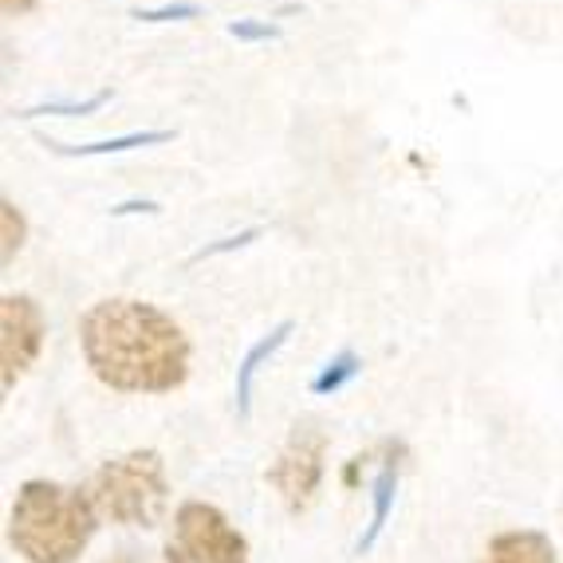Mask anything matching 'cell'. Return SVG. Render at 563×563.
<instances>
[{
  "instance_id": "18",
  "label": "cell",
  "mask_w": 563,
  "mask_h": 563,
  "mask_svg": "<svg viewBox=\"0 0 563 563\" xmlns=\"http://www.w3.org/2000/svg\"><path fill=\"white\" fill-rule=\"evenodd\" d=\"M36 9V0H4V12L9 16H24V12H32Z\"/></svg>"
},
{
  "instance_id": "16",
  "label": "cell",
  "mask_w": 563,
  "mask_h": 563,
  "mask_svg": "<svg viewBox=\"0 0 563 563\" xmlns=\"http://www.w3.org/2000/svg\"><path fill=\"white\" fill-rule=\"evenodd\" d=\"M261 236V229H244V233H236V236H225L221 244H209V249H201L194 261H206V256H217V253H229V249H241V244H249V241H256Z\"/></svg>"
},
{
  "instance_id": "8",
  "label": "cell",
  "mask_w": 563,
  "mask_h": 563,
  "mask_svg": "<svg viewBox=\"0 0 563 563\" xmlns=\"http://www.w3.org/2000/svg\"><path fill=\"white\" fill-rule=\"evenodd\" d=\"M291 328H296V323L284 320L280 328L268 331L261 343H253V347H249V355L241 358V366H236V413H241V418H249V413H253V383H256V375H261L264 363H268V358H273L276 351L288 343Z\"/></svg>"
},
{
  "instance_id": "7",
  "label": "cell",
  "mask_w": 563,
  "mask_h": 563,
  "mask_svg": "<svg viewBox=\"0 0 563 563\" xmlns=\"http://www.w3.org/2000/svg\"><path fill=\"white\" fill-rule=\"evenodd\" d=\"M481 563H560L555 544L544 532H500L488 540Z\"/></svg>"
},
{
  "instance_id": "11",
  "label": "cell",
  "mask_w": 563,
  "mask_h": 563,
  "mask_svg": "<svg viewBox=\"0 0 563 563\" xmlns=\"http://www.w3.org/2000/svg\"><path fill=\"white\" fill-rule=\"evenodd\" d=\"M358 371H363V363H358L355 351H339V355L331 358L328 366H323V375L311 383V390H316V395H335L339 386H347L351 378L358 375Z\"/></svg>"
},
{
  "instance_id": "15",
  "label": "cell",
  "mask_w": 563,
  "mask_h": 563,
  "mask_svg": "<svg viewBox=\"0 0 563 563\" xmlns=\"http://www.w3.org/2000/svg\"><path fill=\"white\" fill-rule=\"evenodd\" d=\"M20 244H24V217L12 201H4V264L12 261V253H20Z\"/></svg>"
},
{
  "instance_id": "5",
  "label": "cell",
  "mask_w": 563,
  "mask_h": 563,
  "mask_svg": "<svg viewBox=\"0 0 563 563\" xmlns=\"http://www.w3.org/2000/svg\"><path fill=\"white\" fill-rule=\"evenodd\" d=\"M323 457H328V433L316 422H300L284 442L280 457L268 470V485L280 493L288 512H308L323 485Z\"/></svg>"
},
{
  "instance_id": "13",
  "label": "cell",
  "mask_w": 563,
  "mask_h": 563,
  "mask_svg": "<svg viewBox=\"0 0 563 563\" xmlns=\"http://www.w3.org/2000/svg\"><path fill=\"white\" fill-rule=\"evenodd\" d=\"M134 20L142 24H169V20H198L201 16V4L194 0H174V4H158V9H131Z\"/></svg>"
},
{
  "instance_id": "19",
  "label": "cell",
  "mask_w": 563,
  "mask_h": 563,
  "mask_svg": "<svg viewBox=\"0 0 563 563\" xmlns=\"http://www.w3.org/2000/svg\"><path fill=\"white\" fill-rule=\"evenodd\" d=\"M111 563H134V560H126V555H119V560H111Z\"/></svg>"
},
{
  "instance_id": "3",
  "label": "cell",
  "mask_w": 563,
  "mask_h": 563,
  "mask_svg": "<svg viewBox=\"0 0 563 563\" xmlns=\"http://www.w3.org/2000/svg\"><path fill=\"white\" fill-rule=\"evenodd\" d=\"M95 517L122 528H154L166 517L169 481L158 450H131L103 461L84 485Z\"/></svg>"
},
{
  "instance_id": "10",
  "label": "cell",
  "mask_w": 563,
  "mask_h": 563,
  "mask_svg": "<svg viewBox=\"0 0 563 563\" xmlns=\"http://www.w3.org/2000/svg\"><path fill=\"white\" fill-rule=\"evenodd\" d=\"M174 139V131H134V134H119V139H99V142H84V146H67V142L44 139V146L59 158H99V154H122V151H139V146H162V142Z\"/></svg>"
},
{
  "instance_id": "17",
  "label": "cell",
  "mask_w": 563,
  "mask_h": 563,
  "mask_svg": "<svg viewBox=\"0 0 563 563\" xmlns=\"http://www.w3.org/2000/svg\"><path fill=\"white\" fill-rule=\"evenodd\" d=\"M139 209H142V213H154L158 206H154V201H126V206H114L111 213L122 217V213H139Z\"/></svg>"
},
{
  "instance_id": "4",
  "label": "cell",
  "mask_w": 563,
  "mask_h": 563,
  "mask_svg": "<svg viewBox=\"0 0 563 563\" xmlns=\"http://www.w3.org/2000/svg\"><path fill=\"white\" fill-rule=\"evenodd\" d=\"M166 563H249V540L206 500H186L166 536Z\"/></svg>"
},
{
  "instance_id": "1",
  "label": "cell",
  "mask_w": 563,
  "mask_h": 563,
  "mask_svg": "<svg viewBox=\"0 0 563 563\" xmlns=\"http://www.w3.org/2000/svg\"><path fill=\"white\" fill-rule=\"evenodd\" d=\"M79 347L91 375L122 395H169L189 375V339L142 300H103L84 311Z\"/></svg>"
},
{
  "instance_id": "14",
  "label": "cell",
  "mask_w": 563,
  "mask_h": 563,
  "mask_svg": "<svg viewBox=\"0 0 563 563\" xmlns=\"http://www.w3.org/2000/svg\"><path fill=\"white\" fill-rule=\"evenodd\" d=\"M229 36L241 40V44H268V40H280V24H268V20H233L229 24Z\"/></svg>"
},
{
  "instance_id": "2",
  "label": "cell",
  "mask_w": 563,
  "mask_h": 563,
  "mask_svg": "<svg viewBox=\"0 0 563 563\" xmlns=\"http://www.w3.org/2000/svg\"><path fill=\"white\" fill-rule=\"evenodd\" d=\"M95 528L99 517L84 488L24 481L9 512V544L29 563H76Z\"/></svg>"
},
{
  "instance_id": "9",
  "label": "cell",
  "mask_w": 563,
  "mask_h": 563,
  "mask_svg": "<svg viewBox=\"0 0 563 563\" xmlns=\"http://www.w3.org/2000/svg\"><path fill=\"white\" fill-rule=\"evenodd\" d=\"M398 473H402V457H398V453H390V457L383 461V470H378L375 485H371V493H375V500H371V525H366L363 540H358V555L371 552V548L378 544V536H383L386 517H390V508H395Z\"/></svg>"
},
{
  "instance_id": "6",
  "label": "cell",
  "mask_w": 563,
  "mask_h": 563,
  "mask_svg": "<svg viewBox=\"0 0 563 563\" xmlns=\"http://www.w3.org/2000/svg\"><path fill=\"white\" fill-rule=\"evenodd\" d=\"M44 335L47 323L40 303L32 296H4V303H0V375H4V395L36 363Z\"/></svg>"
},
{
  "instance_id": "12",
  "label": "cell",
  "mask_w": 563,
  "mask_h": 563,
  "mask_svg": "<svg viewBox=\"0 0 563 563\" xmlns=\"http://www.w3.org/2000/svg\"><path fill=\"white\" fill-rule=\"evenodd\" d=\"M103 103H111V91H95V95H87V99H52V103H40V107H29V111H20V119H40V114H95Z\"/></svg>"
}]
</instances>
